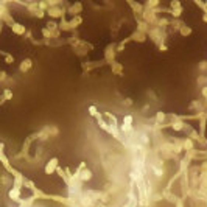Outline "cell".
I'll use <instances>...</instances> for the list:
<instances>
[{
    "instance_id": "obj_1",
    "label": "cell",
    "mask_w": 207,
    "mask_h": 207,
    "mask_svg": "<svg viewBox=\"0 0 207 207\" xmlns=\"http://www.w3.org/2000/svg\"><path fill=\"white\" fill-rule=\"evenodd\" d=\"M56 168H58V159L53 157L50 162H49V165H47V168H45V171H47V174H52L53 171H56Z\"/></svg>"
},
{
    "instance_id": "obj_2",
    "label": "cell",
    "mask_w": 207,
    "mask_h": 207,
    "mask_svg": "<svg viewBox=\"0 0 207 207\" xmlns=\"http://www.w3.org/2000/svg\"><path fill=\"white\" fill-rule=\"evenodd\" d=\"M62 13H64V11H62V10H59V8H56V6H55L53 10H50V14H52L53 17H59Z\"/></svg>"
},
{
    "instance_id": "obj_3",
    "label": "cell",
    "mask_w": 207,
    "mask_h": 207,
    "mask_svg": "<svg viewBox=\"0 0 207 207\" xmlns=\"http://www.w3.org/2000/svg\"><path fill=\"white\" fill-rule=\"evenodd\" d=\"M181 33H182L184 36H189V34L192 33V30H190L189 27H184V28H181Z\"/></svg>"
},
{
    "instance_id": "obj_4",
    "label": "cell",
    "mask_w": 207,
    "mask_h": 207,
    "mask_svg": "<svg viewBox=\"0 0 207 207\" xmlns=\"http://www.w3.org/2000/svg\"><path fill=\"white\" fill-rule=\"evenodd\" d=\"M156 120H157V122H164V120H165V114H164V112H159L157 117H156Z\"/></svg>"
},
{
    "instance_id": "obj_5",
    "label": "cell",
    "mask_w": 207,
    "mask_h": 207,
    "mask_svg": "<svg viewBox=\"0 0 207 207\" xmlns=\"http://www.w3.org/2000/svg\"><path fill=\"white\" fill-rule=\"evenodd\" d=\"M30 64H31V61H30V59H27L24 64H22V70H27V68L30 67Z\"/></svg>"
},
{
    "instance_id": "obj_6",
    "label": "cell",
    "mask_w": 207,
    "mask_h": 207,
    "mask_svg": "<svg viewBox=\"0 0 207 207\" xmlns=\"http://www.w3.org/2000/svg\"><path fill=\"white\" fill-rule=\"evenodd\" d=\"M14 31L16 33H24V27L22 25H14Z\"/></svg>"
},
{
    "instance_id": "obj_7",
    "label": "cell",
    "mask_w": 207,
    "mask_h": 207,
    "mask_svg": "<svg viewBox=\"0 0 207 207\" xmlns=\"http://www.w3.org/2000/svg\"><path fill=\"white\" fill-rule=\"evenodd\" d=\"M114 72H115V73H120V72H122V65L114 64Z\"/></svg>"
}]
</instances>
